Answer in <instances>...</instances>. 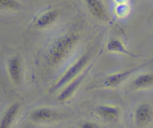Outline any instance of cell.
I'll return each instance as SVG.
<instances>
[{"instance_id": "1", "label": "cell", "mask_w": 153, "mask_h": 128, "mask_svg": "<svg viewBox=\"0 0 153 128\" xmlns=\"http://www.w3.org/2000/svg\"><path fill=\"white\" fill-rule=\"evenodd\" d=\"M79 41V34L70 30L57 37L48 49L45 60L49 67H55L64 62L72 53Z\"/></svg>"}, {"instance_id": "2", "label": "cell", "mask_w": 153, "mask_h": 128, "mask_svg": "<svg viewBox=\"0 0 153 128\" xmlns=\"http://www.w3.org/2000/svg\"><path fill=\"white\" fill-rule=\"evenodd\" d=\"M90 59H91V55H89V53H85L79 57L54 83L52 84L48 91L50 94L57 92L62 89L70 82L74 80L79 75L82 74L84 70L88 67V65Z\"/></svg>"}, {"instance_id": "3", "label": "cell", "mask_w": 153, "mask_h": 128, "mask_svg": "<svg viewBox=\"0 0 153 128\" xmlns=\"http://www.w3.org/2000/svg\"><path fill=\"white\" fill-rule=\"evenodd\" d=\"M152 63L153 57L146 60L144 62H142L140 64H137V65L134 66V67H128V68L124 69V70H120L119 72L111 73V74L108 75L103 79L102 85L103 87L107 88H117V87L122 85L123 82H125L131 75L138 72L139 70L143 69V67L150 65Z\"/></svg>"}, {"instance_id": "4", "label": "cell", "mask_w": 153, "mask_h": 128, "mask_svg": "<svg viewBox=\"0 0 153 128\" xmlns=\"http://www.w3.org/2000/svg\"><path fill=\"white\" fill-rule=\"evenodd\" d=\"M6 67L10 82L16 86L20 85L22 84L23 76V67L20 56L16 55L10 56L7 59Z\"/></svg>"}, {"instance_id": "5", "label": "cell", "mask_w": 153, "mask_h": 128, "mask_svg": "<svg viewBox=\"0 0 153 128\" xmlns=\"http://www.w3.org/2000/svg\"><path fill=\"white\" fill-rule=\"evenodd\" d=\"M91 66H92V64L88 66V67L84 70L83 73H82V74L79 75L77 78H76L74 80H73L72 82H70V83L67 84L65 87H64V88L61 90L59 94H58V97H57V99H58V101L66 102L68 100H70V99L74 95L75 93H76V91L79 89V87L81 86L82 82H84V80H85V78H86L88 72L91 70Z\"/></svg>"}, {"instance_id": "6", "label": "cell", "mask_w": 153, "mask_h": 128, "mask_svg": "<svg viewBox=\"0 0 153 128\" xmlns=\"http://www.w3.org/2000/svg\"><path fill=\"white\" fill-rule=\"evenodd\" d=\"M134 121L139 127H147L153 121V107L149 103H143L136 108Z\"/></svg>"}, {"instance_id": "7", "label": "cell", "mask_w": 153, "mask_h": 128, "mask_svg": "<svg viewBox=\"0 0 153 128\" xmlns=\"http://www.w3.org/2000/svg\"><path fill=\"white\" fill-rule=\"evenodd\" d=\"M58 113L49 107H38L31 111L29 118L34 123H46L57 119Z\"/></svg>"}, {"instance_id": "8", "label": "cell", "mask_w": 153, "mask_h": 128, "mask_svg": "<svg viewBox=\"0 0 153 128\" xmlns=\"http://www.w3.org/2000/svg\"><path fill=\"white\" fill-rule=\"evenodd\" d=\"M96 110L97 115L108 122L117 121L120 115V108L113 105H100Z\"/></svg>"}, {"instance_id": "9", "label": "cell", "mask_w": 153, "mask_h": 128, "mask_svg": "<svg viewBox=\"0 0 153 128\" xmlns=\"http://www.w3.org/2000/svg\"><path fill=\"white\" fill-rule=\"evenodd\" d=\"M90 13L97 19L102 21L108 19V14L102 0H85Z\"/></svg>"}, {"instance_id": "10", "label": "cell", "mask_w": 153, "mask_h": 128, "mask_svg": "<svg viewBox=\"0 0 153 128\" xmlns=\"http://www.w3.org/2000/svg\"><path fill=\"white\" fill-rule=\"evenodd\" d=\"M20 110V104L14 102L7 109L1 120L0 128H10Z\"/></svg>"}, {"instance_id": "11", "label": "cell", "mask_w": 153, "mask_h": 128, "mask_svg": "<svg viewBox=\"0 0 153 128\" xmlns=\"http://www.w3.org/2000/svg\"><path fill=\"white\" fill-rule=\"evenodd\" d=\"M153 87V73L147 72L137 75L131 82V88L135 90H143Z\"/></svg>"}, {"instance_id": "12", "label": "cell", "mask_w": 153, "mask_h": 128, "mask_svg": "<svg viewBox=\"0 0 153 128\" xmlns=\"http://www.w3.org/2000/svg\"><path fill=\"white\" fill-rule=\"evenodd\" d=\"M107 49L110 52H115L121 55H125L131 58H137L139 55L134 53L128 50V48L125 46L123 43L120 40L117 38L111 39L107 44Z\"/></svg>"}, {"instance_id": "13", "label": "cell", "mask_w": 153, "mask_h": 128, "mask_svg": "<svg viewBox=\"0 0 153 128\" xmlns=\"http://www.w3.org/2000/svg\"><path fill=\"white\" fill-rule=\"evenodd\" d=\"M59 16L57 10H49L40 14L35 21V26L39 28H43L49 26L55 22Z\"/></svg>"}, {"instance_id": "14", "label": "cell", "mask_w": 153, "mask_h": 128, "mask_svg": "<svg viewBox=\"0 0 153 128\" xmlns=\"http://www.w3.org/2000/svg\"><path fill=\"white\" fill-rule=\"evenodd\" d=\"M1 8L16 9L19 7L20 3L17 0H0Z\"/></svg>"}, {"instance_id": "15", "label": "cell", "mask_w": 153, "mask_h": 128, "mask_svg": "<svg viewBox=\"0 0 153 128\" xmlns=\"http://www.w3.org/2000/svg\"><path fill=\"white\" fill-rule=\"evenodd\" d=\"M81 128H101L98 124L93 121H85L81 124Z\"/></svg>"}]
</instances>
